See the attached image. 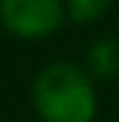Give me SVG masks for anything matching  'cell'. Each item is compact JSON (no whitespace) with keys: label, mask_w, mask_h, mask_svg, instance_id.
<instances>
[{"label":"cell","mask_w":119,"mask_h":122,"mask_svg":"<svg viewBox=\"0 0 119 122\" xmlns=\"http://www.w3.org/2000/svg\"><path fill=\"white\" fill-rule=\"evenodd\" d=\"M0 16L21 36H44L62 24L60 0H0Z\"/></svg>","instance_id":"obj_2"},{"label":"cell","mask_w":119,"mask_h":122,"mask_svg":"<svg viewBox=\"0 0 119 122\" xmlns=\"http://www.w3.org/2000/svg\"><path fill=\"white\" fill-rule=\"evenodd\" d=\"M34 99L47 122H91L93 91L88 78L72 65H52L36 78Z\"/></svg>","instance_id":"obj_1"},{"label":"cell","mask_w":119,"mask_h":122,"mask_svg":"<svg viewBox=\"0 0 119 122\" xmlns=\"http://www.w3.org/2000/svg\"><path fill=\"white\" fill-rule=\"evenodd\" d=\"M91 62H93L96 73L101 75H114L119 73V42H98L91 52Z\"/></svg>","instance_id":"obj_3"},{"label":"cell","mask_w":119,"mask_h":122,"mask_svg":"<svg viewBox=\"0 0 119 122\" xmlns=\"http://www.w3.org/2000/svg\"><path fill=\"white\" fill-rule=\"evenodd\" d=\"M109 0H70L72 16L80 18V21H88V18H96L104 8H106Z\"/></svg>","instance_id":"obj_4"}]
</instances>
